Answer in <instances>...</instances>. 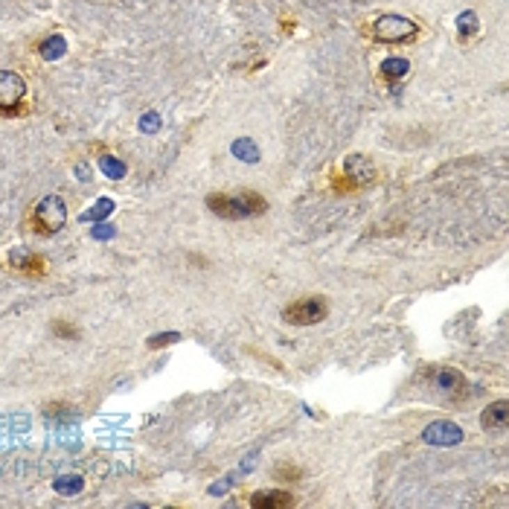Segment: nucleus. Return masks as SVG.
<instances>
[{
	"label": "nucleus",
	"mask_w": 509,
	"mask_h": 509,
	"mask_svg": "<svg viewBox=\"0 0 509 509\" xmlns=\"http://www.w3.org/2000/svg\"><path fill=\"white\" fill-rule=\"evenodd\" d=\"M64 53H68V41H64L61 36H50L47 41H41V58L56 61V58H61Z\"/></svg>",
	"instance_id": "ddd939ff"
},
{
	"label": "nucleus",
	"mask_w": 509,
	"mask_h": 509,
	"mask_svg": "<svg viewBox=\"0 0 509 509\" xmlns=\"http://www.w3.org/2000/svg\"><path fill=\"white\" fill-rule=\"evenodd\" d=\"M76 175H79V178H81V180H88V178H91V172H88V166H81V163H79V166H76Z\"/></svg>",
	"instance_id": "4be33fe9"
},
{
	"label": "nucleus",
	"mask_w": 509,
	"mask_h": 509,
	"mask_svg": "<svg viewBox=\"0 0 509 509\" xmlns=\"http://www.w3.org/2000/svg\"><path fill=\"white\" fill-rule=\"evenodd\" d=\"M326 311H329V306H326L323 297L297 300V303H291L283 311V320L291 323V326H315V323H320L326 318Z\"/></svg>",
	"instance_id": "20e7f679"
},
{
	"label": "nucleus",
	"mask_w": 509,
	"mask_h": 509,
	"mask_svg": "<svg viewBox=\"0 0 509 509\" xmlns=\"http://www.w3.org/2000/svg\"><path fill=\"white\" fill-rule=\"evenodd\" d=\"M53 489L64 498L79 495V492L85 489V478H81V474H58V478L53 480Z\"/></svg>",
	"instance_id": "f8f14e48"
},
{
	"label": "nucleus",
	"mask_w": 509,
	"mask_h": 509,
	"mask_svg": "<svg viewBox=\"0 0 509 509\" xmlns=\"http://www.w3.org/2000/svg\"><path fill=\"white\" fill-rule=\"evenodd\" d=\"M29 251H12V265L15 268H21V265H29Z\"/></svg>",
	"instance_id": "412c9836"
},
{
	"label": "nucleus",
	"mask_w": 509,
	"mask_h": 509,
	"mask_svg": "<svg viewBox=\"0 0 509 509\" xmlns=\"http://www.w3.org/2000/svg\"><path fill=\"white\" fill-rule=\"evenodd\" d=\"M113 210H117V207H113L111 198H100V201H96V204L85 212V216H81V221H91V219H93V221H105Z\"/></svg>",
	"instance_id": "dca6fc26"
},
{
	"label": "nucleus",
	"mask_w": 509,
	"mask_h": 509,
	"mask_svg": "<svg viewBox=\"0 0 509 509\" xmlns=\"http://www.w3.org/2000/svg\"><path fill=\"white\" fill-rule=\"evenodd\" d=\"M434 384L442 393H457V390H463V375H460L454 367H442L434 373Z\"/></svg>",
	"instance_id": "9d476101"
},
{
	"label": "nucleus",
	"mask_w": 509,
	"mask_h": 509,
	"mask_svg": "<svg viewBox=\"0 0 509 509\" xmlns=\"http://www.w3.org/2000/svg\"><path fill=\"white\" fill-rule=\"evenodd\" d=\"M100 169L111 178V180H120V178H125V163L120 160V157H113V155H102L100 157Z\"/></svg>",
	"instance_id": "2eb2a0df"
},
{
	"label": "nucleus",
	"mask_w": 509,
	"mask_h": 509,
	"mask_svg": "<svg viewBox=\"0 0 509 509\" xmlns=\"http://www.w3.org/2000/svg\"><path fill=\"white\" fill-rule=\"evenodd\" d=\"M207 207L216 212L219 219H253V216H262V212L268 210L265 198L256 192H242V195H207Z\"/></svg>",
	"instance_id": "f257e3e1"
},
{
	"label": "nucleus",
	"mask_w": 509,
	"mask_h": 509,
	"mask_svg": "<svg viewBox=\"0 0 509 509\" xmlns=\"http://www.w3.org/2000/svg\"><path fill=\"white\" fill-rule=\"evenodd\" d=\"M343 175L350 178L352 187H367L375 178V166L367 155H347V160H343Z\"/></svg>",
	"instance_id": "0eeeda50"
},
{
	"label": "nucleus",
	"mask_w": 509,
	"mask_h": 509,
	"mask_svg": "<svg viewBox=\"0 0 509 509\" xmlns=\"http://www.w3.org/2000/svg\"><path fill=\"white\" fill-rule=\"evenodd\" d=\"M113 233H117V230H113L111 224H96V221H93V230H91V236H93V239L105 242V239H111Z\"/></svg>",
	"instance_id": "6ab92c4d"
},
{
	"label": "nucleus",
	"mask_w": 509,
	"mask_h": 509,
	"mask_svg": "<svg viewBox=\"0 0 509 509\" xmlns=\"http://www.w3.org/2000/svg\"><path fill=\"white\" fill-rule=\"evenodd\" d=\"M230 152H233V157L242 160V163H259V146H256L251 137H239V140H233Z\"/></svg>",
	"instance_id": "9b49d317"
},
{
	"label": "nucleus",
	"mask_w": 509,
	"mask_h": 509,
	"mask_svg": "<svg viewBox=\"0 0 509 509\" xmlns=\"http://www.w3.org/2000/svg\"><path fill=\"white\" fill-rule=\"evenodd\" d=\"M24 96H26V81L12 70H0V108L15 111Z\"/></svg>",
	"instance_id": "423d86ee"
},
{
	"label": "nucleus",
	"mask_w": 509,
	"mask_h": 509,
	"mask_svg": "<svg viewBox=\"0 0 509 509\" xmlns=\"http://www.w3.org/2000/svg\"><path fill=\"white\" fill-rule=\"evenodd\" d=\"M457 29H460V36H474V32H478V15H474L471 9L469 12H460Z\"/></svg>",
	"instance_id": "f3484780"
},
{
	"label": "nucleus",
	"mask_w": 509,
	"mask_h": 509,
	"mask_svg": "<svg viewBox=\"0 0 509 509\" xmlns=\"http://www.w3.org/2000/svg\"><path fill=\"white\" fill-rule=\"evenodd\" d=\"M160 125H163V117L157 111H146L140 117V131H143V134H155V131H160Z\"/></svg>",
	"instance_id": "a211bd4d"
},
{
	"label": "nucleus",
	"mask_w": 509,
	"mask_h": 509,
	"mask_svg": "<svg viewBox=\"0 0 509 509\" xmlns=\"http://www.w3.org/2000/svg\"><path fill=\"white\" fill-rule=\"evenodd\" d=\"M416 32H419V26L410 18H405V15H379L373 24V36L379 41H390V44L414 41Z\"/></svg>",
	"instance_id": "7ed1b4c3"
},
{
	"label": "nucleus",
	"mask_w": 509,
	"mask_h": 509,
	"mask_svg": "<svg viewBox=\"0 0 509 509\" xmlns=\"http://www.w3.org/2000/svg\"><path fill=\"white\" fill-rule=\"evenodd\" d=\"M422 442H428V446H442V448H454V446L463 442V428H460L457 422L437 419L422 431Z\"/></svg>",
	"instance_id": "39448f33"
},
{
	"label": "nucleus",
	"mask_w": 509,
	"mask_h": 509,
	"mask_svg": "<svg viewBox=\"0 0 509 509\" xmlns=\"http://www.w3.org/2000/svg\"><path fill=\"white\" fill-rule=\"evenodd\" d=\"M251 506L256 509H280V506H294V498L288 495V492H256V495L251 498Z\"/></svg>",
	"instance_id": "1a4fd4ad"
},
{
	"label": "nucleus",
	"mask_w": 509,
	"mask_h": 509,
	"mask_svg": "<svg viewBox=\"0 0 509 509\" xmlns=\"http://www.w3.org/2000/svg\"><path fill=\"white\" fill-rule=\"evenodd\" d=\"M407 70H410V61L407 58H384L382 61V73L387 76V79H405L407 76Z\"/></svg>",
	"instance_id": "4468645a"
},
{
	"label": "nucleus",
	"mask_w": 509,
	"mask_h": 509,
	"mask_svg": "<svg viewBox=\"0 0 509 509\" xmlns=\"http://www.w3.org/2000/svg\"><path fill=\"white\" fill-rule=\"evenodd\" d=\"M175 340H180V335H178V332H166V335H155V338H149V347H160V343H175Z\"/></svg>",
	"instance_id": "aec40b11"
},
{
	"label": "nucleus",
	"mask_w": 509,
	"mask_h": 509,
	"mask_svg": "<svg viewBox=\"0 0 509 509\" xmlns=\"http://www.w3.org/2000/svg\"><path fill=\"white\" fill-rule=\"evenodd\" d=\"M64 221H68V204H64L61 195H47V198L38 201L36 216H32V224H36L38 233L53 236L64 227Z\"/></svg>",
	"instance_id": "f03ea898"
},
{
	"label": "nucleus",
	"mask_w": 509,
	"mask_h": 509,
	"mask_svg": "<svg viewBox=\"0 0 509 509\" xmlns=\"http://www.w3.org/2000/svg\"><path fill=\"white\" fill-rule=\"evenodd\" d=\"M480 425L486 431H501V428H506L509 425V402L506 399H498V402H492L483 414H480Z\"/></svg>",
	"instance_id": "6e6552de"
}]
</instances>
